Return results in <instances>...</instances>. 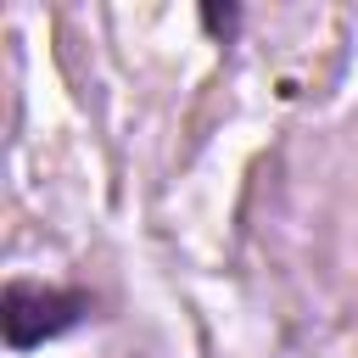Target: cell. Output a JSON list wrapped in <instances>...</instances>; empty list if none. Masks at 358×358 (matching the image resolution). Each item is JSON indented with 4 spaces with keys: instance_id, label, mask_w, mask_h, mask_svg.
Here are the masks:
<instances>
[{
    "instance_id": "obj_1",
    "label": "cell",
    "mask_w": 358,
    "mask_h": 358,
    "mask_svg": "<svg viewBox=\"0 0 358 358\" xmlns=\"http://www.w3.org/2000/svg\"><path fill=\"white\" fill-rule=\"evenodd\" d=\"M101 308V296L90 285H50V280H28V274H11L6 291H0V336H6V352H34L45 341H62L73 336L78 324H90Z\"/></svg>"
},
{
    "instance_id": "obj_2",
    "label": "cell",
    "mask_w": 358,
    "mask_h": 358,
    "mask_svg": "<svg viewBox=\"0 0 358 358\" xmlns=\"http://www.w3.org/2000/svg\"><path fill=\"white\" fill-rule=\"evenodd\" d=\"M196 17H201V28H207L218 45H235V34H241V6H218V0H207V6H196Z\"/></svg>"
}]
</instances>
